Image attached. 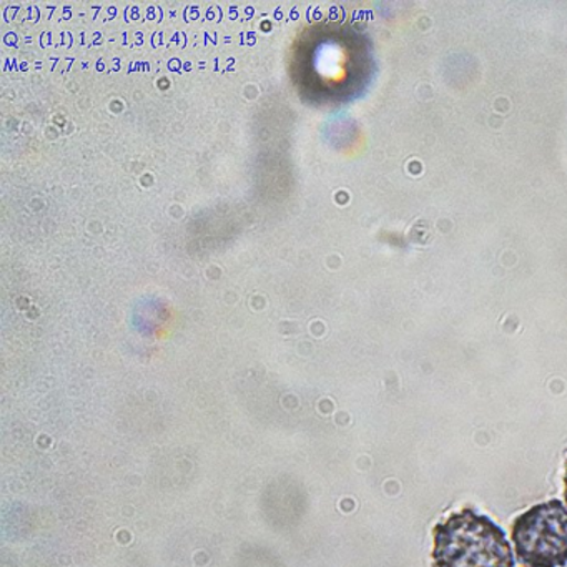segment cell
Segmentation results:
<instances>
[{
  "label": "cell",
  "mask_w": 567,
  "mask_h": 567,
  "mask_svg": "<svg viewBox=\"0 0 567 567\" xmlns=\"http://www.w3.org/2000/svg\"><path fill=\"white\" fill-rule=\"evenodd\" d=\"M436 567H514L513 547L491 517L474 509L451 514L433 530Z\"/></svg>",
  "instance_id": "obj_1"
},
{
  "label": "cell",
  "mask_w": 567,
  "mask_h": 567,
  "mask_svg": "<svg viewBox=\"0 0 567 567\" xmlns=\"http://www.w3.org/2000/svg\"><path fill=\"white\" fill-rule=\"evenodd\" d=\"M514 554L526 567L567 564V506L559 499L536 504L513 523Z\"/></svg>",
  "instance_id": "obj_2"
},
{
  "label": "cell",
  "mask_w": 567,
  "mask_h": 567,
  "mask_svg": "<svg viewBox=\"0 0 567 567\" xmlns=\"http://www.w3.org/2000/svg\"><path fill=\"white\" fill-rule=\"evenodd\" d=\"M564 499H566V506H567V467H566V474H564Z\"/></svg>",
  "instance_id": "obj_3"
}]
</instances>
